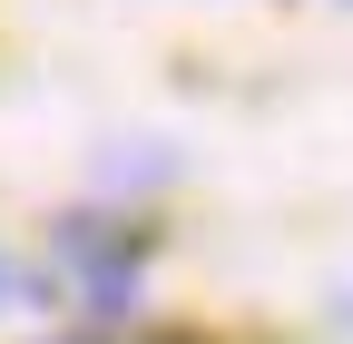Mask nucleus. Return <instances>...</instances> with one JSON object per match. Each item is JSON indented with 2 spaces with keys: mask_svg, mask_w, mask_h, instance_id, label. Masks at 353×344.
I'll use <instances>...</instances> for the list:
<instances>
[]
</instances>
